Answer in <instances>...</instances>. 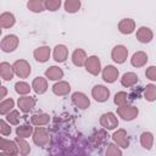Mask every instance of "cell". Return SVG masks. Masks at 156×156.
Returning <instances> with one entry per match:
<instances>
[{
	"mask_svg": "<svg viewBox=\"0 0 156 156\" xmlns=\"http://www.w3.org/2000/svg\"><path fill=\"white\" fill-rule=\"evenodd\" d=\"M0 150H1L2 155H7V156H15V155L20 154L17 143L15 140H7L5 138L0 139Z\"/></svg>",
	"mask_w": 156,
	"mask_h": 156,
	"instance_id": "obj_1",
	"label": "cell"
},
{
	"mask_svg": "<svg viewBox=\"0 0 156 156\" xmlns=\"http://www.w3.org/2000/svg\"><path fill=\"white\" fill-rule=\"evenodd\" d=\"M138 108L135 106L132 105H123V106H118L117 108V115L119 117H122L124 121H132L138 116Z\"/></svg>",
	"mask_w": 156,
	"mask_h": 156,
	"instance_id": "obj_2",
	"label": "cell"
},
{
	"mask_svg": "<svg viewBox=\"0 0 156 156\" xmlns=\"http://www.w3.org/2000/svg\"><path fill=\"white\" fill-rule=\"evenodd\" d=\"M12 66L15 74H17L20 78H27L30 74V65L26 60H17Z\"/></svg>",
	"mask_w": 156,
	"mask_h": 156,
	"instance_id": "obj_3",
	"label": "cell"
},
{
	"mask_svg": "<svg viewBox=\"0 0 156 156\" xmlns=\"http://www.w3.org/2000/svg\"><path fill=\"white\" fill-rule=\"evenodd\" d=\"M33 141L38 146H45L49 143V133L45 128L38 127L33 133Z\"/></svg>",
	"mask_w": 156,
	"mask_h": 156,
	"instance_id": "obj_4",
	"label": "cell"
},
{
	"mask_svg": "<svg viewBox=\"0 0 156 156\" xmlns=\"http://www.w3.org/2000/svg\"><path fill=\"white\" fill-rule=\"evenodd\" d=\"M17 45H18V38L13 34H9V35L4 37V39L1 40V44H0L1 50L5 52H11V51L16 50Z\"/></svg>",
	"mask_w": 156,
	"mask_h": 156,
	"instance_id": "obj_5",
	"label": "cell"
},
{
	"mask_svg": "<svg viewBox=\"0 0 156 156\" xmlns=\"http://www.w3.org/2000/svg\"><path fill=\"white\" fill-rule=\"evenodd\" d=\"M84 66H85V69L90 74H93V76H98L100 73V71H101V62H100V60H99L98 56H90V57H88Z\"/></svg>",
	"mask_w": 156,
	"mask_h": 156,
	"instance_id": "obj_6",
	"label": "cell"
},
{
	"mask_svg": "<svg viewBox=\"0 0 156 156\" xmlns=\"http://www.w3.org/2000/svg\"><path fill=\"white\" fill-rule=\"evenodd\" d=\"M100 124L106 129H115L118 126V119L112 112H107L100 117Z\"/></svg>",
	"mask_w": 156,
	"mask_h": 156,
	"instance_id": "obj_7",
	"label": "cell"
},
{
	"mask_svg": "<svg viewBox=\"0 0 156 156\" xmlns=\"http://www.w3.org/2000/svg\"><path fill=\"white\" fill-rule=\"evenodd\" d=\"M111 56H112V60L117 63H123L126 60H127V56H128V50L126 46L123 45H117L112 49V52H111Z\"/></svg>",
	"mask_w": 156,
	"mask_h": 156,
	"instance_id": "obj_8",
	"label": "cell"
},
{
	"mask_svg": "<svg viewBox=\"0 0 156 156\" xmlns=\"http://www.w3.org/2000/svg\"><path fill=\"white\" fill-rule=\"evenodd\" d=\"M91 95H93V98H94L96 101L104 102V101H106V100L108 99V96H110V90H108L106 87H104V85H95V87L93 88V90H91Z\"/></svg>",
	"mask_w": 156,
	"mask_h": 156,
	"instance_id": "obj_9",
	"label": "cell"
},
{
	"mask_svg": "<svg viewBox=\"0 0 156 156\" xmlns=\"http://www.w3.org/2000/svg\"><path fill=\"white\" fill-rule=\"evenodd\" d=\"M72 101L78 108H82V110L88 108L89 105H90V101H89L88 96L85 94L80 93V91H76V93L72 94Z\"/></svg>",
	"mask_w": 156,
	"mask_h": 156,
	"instance_id": "obj_10",
	"label": "cell"
},
{
	"mask_svg": "<svg viewBox=\"0 0 156 156\" xmlns=\"http://www.w3.org/2000/svg\"><path fill=\"white\" fill-rule=\"evenodd\" d=\"M17 105H18V107H20V110L22 112L27 113V112H29V111H32L34 108V106H35V99L32 98V96H22V98L18 99Z\"/></svg>",
	"mask_w": 156,
	"mask_h": 156,
	"instance_id": "obj_11",
	"label": "cell"
},
{
	"mask_svg": "<svg viewBox=\"0 0 156 156\" xmlns=\"http://www.w3.org/2000/svg\"><path fill=\"white\" fill-rule=\"evenodd\" d=\"M112 139L119 147L127 149L129 146V140H128V136H127V132L124 129H118L117 132H115L113 135H112Z\"/></svg>",
	"mask_w": 156,
	"mask_h": 156,
	"instance_id": "obj_12",
	"label": "cell"
},
{
	"mask_svg": "<svg viewBox=\"0 0 156 156\" xmlns=\"http://www.w3.org/2000/svg\"><path fill=\"white\" fill-rule=\"evenodd\" d=\"M135 29V22L130 18H124L118 23V30L122 34H130Z\"/></svg>",
	"mask_w": 156,
	"mask_h": 156,
	"instance_id": "obj_13",
	"label": "cell"
},
{
	"mask_svg": "<svg viewBox=\"0 0 156 156\" xmlns=\"http://www.w3.org/2000/svg\"><path fill=\"white\" fill-rule=\"evenodd\" d=\"M102 78L107 83H113L118 78V69L113 66H106L102 71Z\"/></svg>",
	"mask_w": 156,
	"mask_h": 156,
	"instance_id": "obj_14",
	"label": "cell"
},
{
	"mask_svg": "<svg viewBox=\"0 0 156 156\" xmlns=\"http://www.w3.org/2000/svg\"><path fill=\"white\" fill-rule=\"evenodd\" d=\"M152 32L150 28L147 27H140L138 30H136V39L140 41V43H150L152 40Z\"/></svg>",
	"mask_w": 156,
	"mask_h": 156,
	"instance_id": "obj_15",
	"label": "cell"
},
{
	"mask_svg": "<svg viewBox=\"0 0 156 156\" xmlns=\"http://www.w3.org/2000/svg\"><path fill=\"white\" fill-rule=\"evenodd\" d=\"M33 55L38 62H46L50 57V48L49 46H40V48L34 50Z\"/></svg>",
	"mask_w": 156,
	"mask_h": 156,
	"instance_id": "obj_16",
	"label": "cell"
},
{
	"mask_svg": "<svg viewBox=\"0 0 156 156\" xmlns=\"http://www.w3.org/2000/svg\"><path fill=\"white\" fill-rule=\"evenodd\" d=\"M87 54L84 50L82 49H76L72 54V62L74 63V66L77 67H82L85 65V61H87Z\"/></svg>",
	"mask_w": 156,
	"mask_h": 156,
	"instance_id": "obj_17",
	"label": "cell"
},
{
	"mask_svg": "<svg viewBox=\"0 0 156 156\" xmlns=\"http://www.w3.org/2000/svg\"><path fill=\"white\" fill-rule=\"evenodd\" d=\"M15 71H13V66H11L7 62H1L0 63V76L4 80H11L13 78Z\"/></svg>",
	"mask_w": 156,
	"mask_h": 156,
	"instance_id": "obj_18",
	"label": "cell"
},
{
	"mask_svg": "<svg viewBox=\"0 0 156 156\" xmlns=\"http://www.w3.org/2000/svg\"><path fill=\"white\" fill-rule=\"evenodd\" d=\"M68 55V49L65 45H56L54 49V60L56 62H63L66 61Z\"/></svg>",
	"mask_w": 156,
	"mask_h": 156,
	"instance_id": "obj_19",
	"label": "cell"
},
{
	"mask_svg": "<svg viewBox=\"0 0 156 156\" xmlns=\"http://www.w3.org/2000/svg\"><path fill=\"white\" fill-rule=\"evenodd\" d=\"M32 88L37 94H44L48 89V82L43 77H37L32 83Z\"/></svg>",
	"mask_w": 156,
	"mask_h": 156,
	"instance_id": "obj_20",
	"label": "cell"
},
{
	"mask_svg": "<svg viewBox=\"0 0 156 156\" xmlns=\"http://www.w3.org/2000/svg\"><path fill=\"white\" fill-rule=\"evenodd\" d=\"M130 62L134 67H143L147 62V55L143 51H138L132 56Z\"/></svg>",
	"mask_w": 156,
	"mask_h": 156,
	"instance_id": "obj_21",
	"label": "cell"
},
{
	"mask_svg": "<svg viewBox=\"0 0 156 156\" xmlns=\"http://www.w3.org/2000/svg\"><path fill=\"white\" fill-rule=\"evenodd\" d=\"M138 82V76L133 72H128V73H124L121 78V83L123 87L126 88H130V87H134Z\"/></svg>",
	"mask_w": 156,
	"mask_h": 156,
	"instance_id": "obj_22",
	"label": "cell"
},
{
	"mask_svg": "<svg viewBox=\"0 0 156 156\" xmlns=\"http://www.w3.org/2000/svg\"><path fill=\"white\" fill-rule=\"evenodd\" d=\"M45 76L50 79V80H58L63 77V71L60 67L56 66H51L45 71Z\"/></svg>",
	"mask_w": 156,
	"mask_h": 156,
	"instance_id": "obj_23",
	"label": "cell"
},
{
	"mask_svg": "<svg viewBox=\"0 0 156 156\" xmlns=\"http://www.w3.org/2000/svg\"><path fill=\"white\" fill-rule=\"evenodd\" d=\"M71 90V87L67 82H58L56 84H54L52 87V91L54 94L58 95V96H63V95H67Z\"/></svg>",
	"mask_w": 156,
	"mask_h": 156,
	"instance_id": "obj_24",
	"label": "cell"
},
{
	"mask_svg": "<svg viewBox=\"0 0 156 156\" xmlns=\"http://www.w3.org/2000/svg\"><path fill=\"white\" fill-rule=\"evenodd\" d=\"M16 20H15V16L10 12H4L1 13L0 16V26L1 28H10L15 24Z\"/></svg>",
	"mask_w": 156,
	"mask_h": 156,
	"instance_id": "obj_25",
	"label": "cell"
},
{
	"mask_svg": "<svg viewBox=\"0 0 156 156\" xmlns=\"http://www.w3.org/2000/svg\"><path fill=\"white\" fill-rule=\"evenodd\" d=\"M49 121H50V116L46 115V113H37V115H33V116L30 117V122H32V124L38 126V127L48 124Z\"/></svg>",
	"mask_w": 156,
	"mask_h": 156,
	"instance_id": "obj_26",
	"label": "cell"
},
{
	"mask_svg": "<svg viewBox=\"0 0 156 156\" xmlns=\"http://www.w3.org/2000/svg\"><path fill=\"white\" fill-rule=\"evenodd\" d=\"M27 7L33 12H41L46 7L45 0H29L27 2Z\"/></svg>",
	"mask_w": 156,
	"mask_h": 156,
	"instance_id": "obj_27",
	"label": "cell"
},
{
	"mask_svg": "<svg viewBox=\"0 0 156 156\" xmlns=\"http://www.w3.org/2000/svg\"><path fill=\"white\" fill-rule=\"evenodd\" d=\"M140 143H141V146L145 147L146 150H150L152 144H154V136L150 132H144L141 135H140Z\"/></svg>",
	"mask_w": 156,
	"mask_h": 156,
	"instance_id": "obj_28",
	"label": "cell"
},
{
	"mask_svg": "<svg viewBox=\"0 0 156 156\" xmlns=\"http://www.w3.org/2000/svg\"><path fill=\"white\" fill-rule=\"evenodd\" d=\"M106 140V132L105 130H98L96 133H94L90 138V141L94 146H99L101 145L104 141Z\"/></svg>",
	"mask_w": 156,
	"mask_h": 156,
	"instance_id": "obj_29",
	"label": "cell"
},
{
	"mask_svg": "<svg viewBox=\"0 0 156 156\" xmlns=\"http://www.w3.org/2000/svg\"><path fill=\"white\" fill-rule=\"evenodd\" d=\"M15 141L17 143V145H18V149H20V154L21 155H23V156H26V155H28L29 154V151H30V147H29V144L24 140V138H21V136H16L15 138Z\"/></svg>",
	"mask_w": 156,
	"mask_h": 156,
	"instance_id": "obj_30",
	"label": "cell"
},
{
	"mask_svg": "<svg viewBox=\"0 0 156 156\" xmlns=\"http://www.w3.org/2000/svg\"><path fill=\"white\" fill-rule=\"evenodd\" d=\"M32 133H33V127L28 124H23L16 128V134L17 136H21V138H28Z\"/></svg>",
	"mask_w": 156,
	"mask_h": 156,
	"instance_id": "obj_31",
	"label": "cell"
},
{
	"mask_svg": "<svg viewBox=\"0 0 156 156\" xmlns=\"http://www.w3.org/2000/svg\"><path fill=\"white\" fill-rule=\"evenodd\" d=\"M80 9V0H66L65 2V10L69 13L77 12Z\"/></svg>",
	"mask_w": 156,
	"mask_h": 156,
	"instance_id": "obj_32",
	"label": "cell"
},
{
	"mask_svg": "<svg viewBox=\"0 0 156 156\" xmlns=\"http://www.w3.org/2000/svg\"><path fill=\"white\" fill-rule=\"evenodd\" d=\"M144 96L147 101H154L156 100V85L154 84H147L145 87V91H144Z\"/></svg>",
	"mask_w": 156,
	"mask_h": 156,
	"instance_id": "obj_33",
	"label": "cell"
},
{
	"mask_svg": "<svg viewBox=\"0 0 156 156\" xmlns=\"http://www.w3.org/2000/svg\"><path fill=\"white\" fill-rule=\"evenodd\" d=\"M13 106H15V101L12 99H6V100L1 101V104H0V113L1 115H7L12 110Z\"/></svg>",
	"mask_w": 156,
	"mask_h": 156,
	"instance_id": "obj_34",
	"label": "cell"
},
{
	"mask_svg": "<svg viewBox=\"0 0 156 156\" xmlns=\"http://www.w3.org/2000/svg\"><path fill=\"white\" fill-rule=\"evenodd\" d=\"M15 90L20 95H26V94H28L30 91V87L26 82H17L15 84Z\"/></svg>",
	"mask_w": 156,
	"mask_h": 156,
	"instance_id": "obj_35",
	"label": "cell"
},
{
	"mask_svg": "<svg viewBox=\"0 0 156 156\" xmlns=\"http://www.w3.org/2000/svg\"><path fill=\"white\" fill-rule=\"evenodd\" d=\"M127 100H128V95H127V93H124V91H119V93H117L116 95H115V104L117 105V106H123V105H126L127 104Z\"/></svg>",
	"mask_w": 156,
	"mask_h": 156,
	"instance_id": "obj_36",
	"label": "cell"
},
{
	"mask_svg": "<svg viewBox=\"0 0 156 156\" xmlns=\"http://www.w3.org/2000/svg\"><path fill=\"white\" fill-rule=\"evenodd\" d=\"M20 112L18 111H16V110H12V111H10L9 113H7V116H6V119H7V122L10 123V124H18V122H20Z\"/></svg>",
	"mask_w": 156,
	"mask_h": 156,
	"instance_id": "obj_37",
	"label": "cell"
},
{
	"mask_svg": "<svg viewBox=\"0 0 156 156\" xmlns=\"http://www.w3.org/2000/svg\"><path fill=\"white\" fill-rule=\"evenodd\" d=\"M45 6L49 11H56L61 6V0H45Z\"/></svg>",
	"mask_w": 156,
	"mask_h": 156,
	"instance_id": "obj_38",
	"label": "cell"
},
{
	"mask_svg": "<svg viewBox=\"0 0 156 156\" xmlns=\"http://www.w3.org/2000/svg\"><path fill=\"white\" fill-rule=\"evenodd\" d=\"M122 155V151L118 149V145H113V144H110L107 150H106V156H119Z\"/></svg>",
	"mask_w": 156,
	"mask_h": 156,
	"instance_id": "obj_39",
	"label": "cell"
},
{
	"mask_svg": "<svg viewBox=\"0 0 156 156\" xmlns=\"http://www.w3.org/2000/svg\"><path fill=\"white\" fill-rule=\"evenodd\" d=\"M0 133L2 135H9L11 133V127L4 119H0Z\"/></svg>",
	"mask_w": 156,
	"mask_h": 156,
	"instance_id": "obj_40",
	"label": "cell"
},
{
	"mask_svg": "<svg viewBox=\"0 0 156 156\" xmlns=\"http://www.w3.org/2000/svg\"><path fill=\"white\" fill-rule=\"evenodd\" d=\"M145 76L150 80H156V66H150L149 68H146Z\"/></svg>",
	"mask_w": 156,
	"mask_h": 156,
	"instance_id": "obj_41",
	"label": "cell"
},
{
	"mask_svg": "<svg viewBox=\"0 0 156 156\" xmlns=\"http://www.w3.org/2000/svg\"><path fill=\"white\" fill-rule=\"evenodd\" d=\"M0 89H1V94H0V98L2 99V98H5V95H6V88H5V87H1Z\"/></svg>",
	"mask_w": 156,
	"mask_h": 156,
	"instance_id": "obj_42",
	"label": "cell"
}]
</instances>
